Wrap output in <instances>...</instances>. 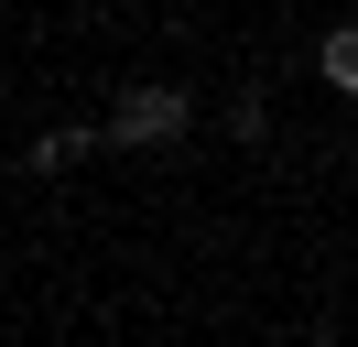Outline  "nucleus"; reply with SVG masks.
<instances>
[{
    "label": "nucleus",
    "mask_w": 358,
    "mask_h": 347,
    "mask_svg": "<svg viewBox=\"0 0 358 347\" xmlns=\"http://www.w3.org/2000/svg\"><path fill=\"white\" fill-rule=\"evenodd\" d=\"M185 120H196V98H185V87H120V108H109V130H98V141H120V152L185 141Z\"/></svg>",
    "instance_id": "1"
},
{
    "label": "nucleus",
    "mask_w": 358,
    "mask_h": 347,
    "mask_svg": "<svg viewBox=\"0 0 358 347\" xmlns=\"http://www.w3.org/2000/svg\"><path fill=\"white\" fill-rule=\"evenodd\" d=\"M315 65H326L336 98H358V22H348V33H326V55H315Z\"/></svg>",
    "instance_id": "2"
},
{
    "label": "nucleus",
    "mask_w": 358,
    "mask_h": 347,
    "mask_svg": "<svg viewBox=\"0 0 358 347\" xmlns=\"http://www.w3.org/2000/svg\"><path fill=\"white\" fill-rule=\"evenodd\" d=\"M76 152H87V130H44V141H33V174H66Z\"/></svg>",
    "instance_id": "3"
}]
</instances>
